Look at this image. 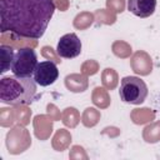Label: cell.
<instances>
[{
    "label": "cell",
    "instance_id": "1",
    "mask_svg": "<svg viewBox=\"0 0 160 160\" xmlns=\"http://www.w3.org/2000/svg\"><path fill=\"white\" fill-rule=\"evenodd\" d=\"M54 12V0H0V31L40 39Z\"/></svg>",
    "mask_w": 160,
    "mask_h": 160
},
{
    "label": "cell",
    "instance_id": "2",
    "mask_svg": "<svg viewBox=\"0 0 160 160\" xmlns=\"http://www.w3.org/2000/svg\"><path fill=\"white\" fill-rule=\"evenodd\" d=\"M34 78L4 76L0 80V101L6 105H30L36 99Z\"/></svg>",
    "mask_w": 160,
    "mask_h": 160
},
{
    "label": "cell",
    "instance_id": "3",
    "mask_svg": "<svg viewBox=\"0 0 160 160\" xmlns=\"http://www.w3.org/2000/svg\"><path fill=\"white\" fill-rule=\"evenodd\" d=\"M148 85L138 76H125L121 79L119 95L121 101L132 105H140L148 96Z\"/></svg>",
    "mask_w": 160,
    "mask_h": 160
},
{
    "label": "cell",
    "instance_id": "4",
    "mask_svg": "<svg viewBox=\"0 0 160 160\" xmlns=\"http://www.w3.org/2000/svg\"><path fill=\"white\" fill-rule=\"evenodd\" d=\"M38 62L39 61L36 52L30 48H24L15 52L10 70L15 76L31 78L34 75Z\"/></svg>",
    "mask_w": 160,
    "mask_h": 160
},
{
    "label": "cell",
    "instance_id": "5",
    "mask_svg": "<svg viewBox=\"0 0 160 160\" xmlns=\"http://www.w3.org/2000/svg\"><path fill=\"white\" fill-rule=\"evenodd\" d=\"M81 40L78 38L76 34L69 32L62 35L56 45V51L60 55V58L64 59H74L80 55L81 52Z\"/></svg>",
    "mask_w": 160,
    "mask_h": 160
},
{
    "label": "cell",
    "instance_id": "6",
    "mask_svg": "<svg viewBox=\"0 0 160 160\" xmlns=\"http://www.w3.org/2000/svg\"><path fill=\"white\" fill-rule=\"evenodd\" d=\"M32 78L40 86H49L54 84L59 78V70L56 64L50 60L38 62Z\"/></svg>",
    "mask_w": 160,
    "mask_h": 160
},
{
    "label": "cell",
    "instance_id": "7",
    "mask_svg": "<svg viewBox=\"0 0 160 160\" xmlns=\"http://www.w3.org/2000/svg\"><path fill=\"white\" fill-rule=\"evenodd\" d=\"M156 0H128V10L138 18H149L155 12Z\"/></svg>",
    "mask_w": 160,
    "mask_h": 160
},
{
    "label": "cell",
    "instance_id": "8",
    "mask_svg": "<svg viewBox=\"0 0 160 160\" xmlns=\"http://www.w3.org/2000/svg\"><path fill=\"white\" fill-rule=\"evenodd\" d=\"M0 55H1V70H0V72L4 74L11 69L15 51L9 45H0Z\"/></svg>",
    "mask_w": 160,
    "mask_h": 160
}]
</instances>
